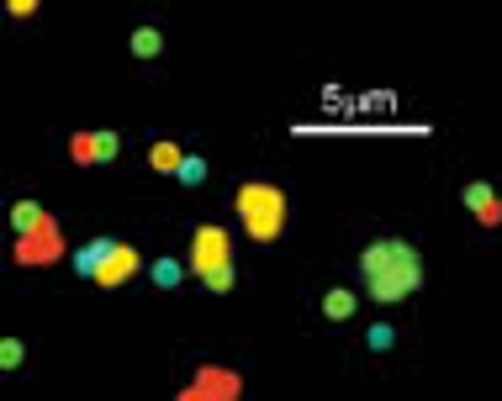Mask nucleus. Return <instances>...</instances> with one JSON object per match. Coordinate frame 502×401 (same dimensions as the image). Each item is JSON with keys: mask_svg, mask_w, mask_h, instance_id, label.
I'll list each match as a JSON object with an SVG mask.
<instances>
[{"mask_svg": "<svg viewBox=\"0 0 502 401\" xmlns=\"http://www.w3.org/2000/svg\"><path fill=\"white\" fill-rule=\"evenodd\" d=\"M159 53H164L159 27H138V32H132V59H159Z\"/></svg>", "mask_w": 502, "mask_h": 401, "instance_id": "nucleus-11", "label": "nucleus"}, {"mask_svg": "<svg viewBox=\"0 0 502 401\" xmlns=\"http://www.w3.org/2000/svg\"><path fill=\"white\" fill-rule=\"evenodd\" d=\"M22 359H27L22 339H0V370H22Z\"/></svg>", "mask_w": 502, "mask_h": 401, "instance_id": "nucleus-17", "label": "nucleus"}, {"mask_svg": "<svg viewBox=\"0 0 502 401\" xmlns=\"http://www.w3.org/2000/svg\"><path fill=\"white\" fill-rule=\"evenodd\" d=\"M360 275H365L376 301H408L412 291L423 285V259L402 238H381V243H371L360 253Z\"/></svg>", "mask_w": 502, "mask_h": 401, "instance_id": "nucleus-1", "label": "nucleus"}, {"mask_svg": "<svg viewBox=\"0 0 502 401\" xmlns=\"http://www.w3.org/2000/svg\"><path fill=\"white\" fill-rule=\"evenodd\" d=\"M69 154H74V164H95L91 158V132H74V138H69Z\"/></svg>", "mask_w": 502, "mask_h": 401, "instance_id": "nucleus-19", "label": "nucleus"}, {"mask_svg": "<svg viewBox=\"0 0 502 401\" xmlns=\"http://www.w3.org/2000/svg\"><path fill=\"white\" fill-rule=\"evenodd\" d=\"M201 280H207V291H212V296H227V291H233V280H238V275H233V264H212V270H207Z\"/></svg>", "mask_w": 502, "mask_h": 401, "instance_id": "nucleus-15", "label": "nucleus"}, {"mask_svg": "<svg viewBox=\"0 0 502 401\" xmlns=\"http://www.w3.org/2000/svg\"><path fill=\"white\" fill-rule=\"evenodd\" d=\"M365 343H371V348H391V343H397V328H386V322H376V328H365Z\"/></svg>", "mask_w": 502, "mask_h": 401, "instance_id": "nucleus-18", "label": "nucleus"}, {"mask_svg": "<svg viewBox=\"0 0 502 401\" xmlns=\"http://www.w3.org/2000/svg\"><path fill=\"white\" fill-rule=\"evenodd\" d=\"M149 275H154L159 291H175V285H180V264H175V259H159V264L149 270Z\"/></svg>", "mask_w": 502, "mask_h": 401, "instance_id": "nucleus-16", "label": "nucleus"}, {"mask_svg": "<svg viewBox=\"0 0 502 401\" xmlns=\"http://www.w3.org/2000/svg\"><path fill=\"white\" fill-rule=\"evenodd\" d=\"M460 201H466V212H471L481 227H497L502 222V201H497V190L487 186V180H471V186L460 190Z\"/></svg>", "mask_w": 502, "mask_h": 401, "instance_id": "nucleus-6", "label": "nucleus"}, {"mask_svg": "<svg viewBox=\"0 0 502 401\" xmlns=\"http://www.w3.org/2000/svg\"><path fill=\"white\" fill-rule=\"evenodd\" d=\"M149 164H154L159 175H175V164H180V148H175V143H154V148H149Z\"/></svg>", "mask_w": 502, "mask_h": 401, "instance_id": "nucleus-14", "label": "nucleus"}, {"mask_svg": "<svg viewBox=\"0 0 502 401\" xmlns=\"http://www.w3.org/2000/svg\"><path fill=\"white\" fill-rule=\"evenodd\" d=\"M186 396H238V380L222 375V370H201V380L190 386Z\"/></svg>", "mask_w": 502, "mask_h": 401, "instance_id": "nucleus-7", "label": "nucleus"}, {"mask_svg": "<svg viewBox=\"0 0 502 401\" xmlns=\"http://www.w3.org/2000/svg\"><path fill=\"white\" fill-rule=\"evenodd\" d=\"M117 154H122V138H117V132H91V158L95 164H111Z\"/></svg>", "mask_w": 502, "mask_h": 401, "instance_id": "nucleus-12", "label": "nucleus"}, {"mask_svg": "<svg viewBox=\"0 0 502 401\" xmlns=\"http://www.w3.org/2000/svg\"><path fill=\"white\" fill-rule=\"evenodd\" d=\"M323 317H328V322L354 317V291H344V285H339V291H328V296H323Z\"/></svg>", "mask_w": 502, "mask_h": 401, "instance_id": "nucleus-10", "label": "nucleus"}, {"mask_svg": "<svg viewBox=\"0 0 502 401\" xmlns=\"http://www.w3.org/2000/svg\"><path fill=\"white\" fill-rule=\"evenodd\" d=\"M212 264H227V233L222 227H196V238H190V270L207 275Z\"/></svg>", "mask_w": 502, "mask_h": 401, "instance_id": "nucleus-5", "label": "nucleus"}, {"mask_svg": "<svg viewBox=\"0 0 502 401\" xmlns=\"http://www.w3.org/2000/svg\"><path fill=\"white\" fill-rule=\"evenodd\" d=\"M138 248L122 243V238H111V248H106V259H101V270H95L91 285H101V291H117V285H127V280L138 275Z\"/></svg>", "mask_w": 502, "mask_h": 401, "instance_id": "nucleus-4", "label": "nucleus"}, {"mask_svg": "<svg viewBox=\"0 0 502 401\" xmlns=\"http://www.w3.org/2000/svg\"><path fill=\"white\" fill-rule=\"evenodd\" d=\"M238 216H244V233L254 243H275L285 227V196L275 186H244L238 190Z\"/></svg>", "mask_w": 502, "mask_h": 401, "instance_id": "nucleus-2", "label": "nucleus"}, {"mask_svg": "<svg viewBox=\"0 0 502 401\" xmlns=\"http://www.w3.org/2000/svg\"><path fill=\"white\" fill-rule=\"evenodd\" d=\"M175 180H180V186H201V180H207V158L180 154V164H175Z\"/></svg>", "mask_w": 502, "mask_h": 401, "instance_id": "nucleus-13", "label": "nucleus"}, {"mask_svg": "<svg viewBox=\"0 0 502 401\" xmlns=\"http://www.w3.org/2000/svg\"><path fill=\"white\" fill-rule=\"evenodd\" d=\"M63 253V238H59V222L48 216L43 227H32V233H22L16 238V264H53Z\"/></svg>", "mask_w": 502, "mask_h": 401, "instance_id": "nucleus-3", "label": "nucleus"}, {"mask_svg": "<svg viewBox=\"0 0 502 401\" xmlns=\"http://www.w3.org/2000/svg\"><path fill=\"white\" fill-rule=\"evenodd\" d=\"M106 248H111V238H91V243L74 253V275H80V280H95L101 259H106Z\"/></svg>", "mask_w": 502, "mask_h": 401, "instance_id": "nucleus-8", "label": "nucleus"}, {"mask_svg": "<svg viewBox=\"0 0 502 401\" xmlns=\"http://www.w3.org/2000/svg\"><path fill=\"white\" fill-rule=\"evenodd\" d=\"M43 222H48V212H43L37 201H16V206H11V227H16V238L32 233V227H43Z\"/></svg>", "mask_w": 502, "mask_h": 401, "instance_id": "nucleus-9", "label": "nucleus"}]
</instances>
